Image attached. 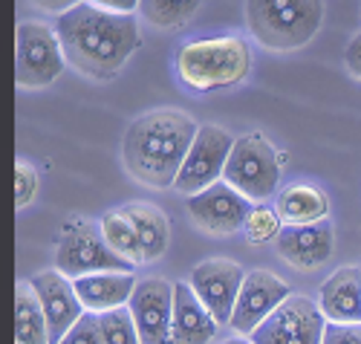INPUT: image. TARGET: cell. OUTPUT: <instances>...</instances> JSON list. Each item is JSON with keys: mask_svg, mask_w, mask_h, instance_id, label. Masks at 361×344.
I'll list each match as a JSON object with an SVG mask.
<instances>
[{"mask_svg": "<svg viewBox=\"0 0 361 344\" xmlns=\"http://www.w3.org/2000/svg\"><path fill=\"white\" fill-rule=\"evenodd\" d=\"M55 32L67 64L96 81L116 78L142 44L139 20L133 15H113L93 4H81L61 15Z\"/></svg>", "mask_w": 361, "mask_h": 344, "instance_id": "cell-1", "label": "cell"}, {"mask_svg": "<svg viewBox=\"0 0 361 344\" xmlns=\"http://www.w3.org/2000/svg\"><path fill=\"white\" fill-rule=\"evenodd\" d=\"M128 309L142 344H173V284L165 278L139 280Z\"/></svg>", "mask_w": 361, "mask_h": 344, "instance_id": "cell-12", "label": "cell"}, {"mask_svg": "<svg viewBox=\"0 0 361 344\" xmlns=\"http://www.w3.org/2000/svg\"><path fill=\"white\" fill-rule=\"evenodd\" d=\"M344 64H347V70H350L355 78H361V32H355L353 41L347 44V49H344Z\"/></svg>", "mask_w": 361, "mask_h": 344, "instance_id": "cell-30", "label": "cell"}, {"mask_svg": "<svg viewBox=\"0 0 361 344\" xmlns=\"http://www.w3.org/2000/svg\"><path fill=\"white\" fill-rule=\"evenodd\" d=\"M246 237L249 243L255 246H263V243H272L278 240V235L283 232V220H281V214L272 211V208H266V206H257L252 214H249V220H246Z\"/></svg>", "mask_w": 361, "mask_h": 344, "instance_id": "cell-25", "label": "cell"}, {"mask_svg": "<svg viewBox=\"0 0 361 344\" xmlns=\"http://www.w3.org/2000/svg\"><path fill=\"white\" fill-rule=\"evenodd\" d=\"M102 232H104V240L107 246L118 258L130 261L133 266L136 263H145V255H142V240H139V232L133 226L130 217L118 208V211H110L102 217Z\"/></svg>", "mask_w": 361, "mask_h": 344, "instance_id": "cell-22", "label": "cell"}, {"mask_svg": "<svg viewBox=\"0 0 361 344\" xmlns=\"http://www.w3.org/2000/svg\"><path fill=\"white\" fill-rule=\"evenodd\" d=\"M104 12H113V15H133L139 12V0H87Z\"/></svg>", "mask_w": 361, "mask_h": 344, "instance_id": "cell-29", "label": "cell"}, {"mask_svg": "<svg viewBox=\"0 0 361 344\" xmlns=\"http://www.w3.org/2000/svg\"><path fill=\"white\" fill-rule=\"evenodd\" d=\"M205 0H139V15L159 29L185 26Z\"/></svg>", "mask_w": 361, "mask_h": 344, "instance_id": "cell-23", "label": "cell"}, {"mask_svg": "<svg viewBox=\"0 0 361 344\" xmlns=\"http://www.w3.org/2000/svg\"><path fill=\"white\" fill-rule=\"evenodd\" d=\"M122 211L130 217L136 232H139L145 263L159 261L168 252V240H171V226H168L165 211L150 206V203H128Z\"/></svg>", "mask_w": 361, "mask_h": 344, "instance_id": "cell-20", "label": "cell"}, {"mask_svg": "<svg viewBox=\"0 0 361 344\" xmlns=\"http://www.w3.org/2000/svg\"><path fill=\"white\" fill-rule=\"evenodd\" d=\"M326 319L321 307L307 298L292 292L272 316H269L252 336V344H324Z\"/></svg>", "mask_w": 361, "mask_h": 344, "instance_id": "cell-8", "label": "cell"}, {"mask_svg": "<svg viewBox=\"0 0 361 344\" xmlns=\"http://www.w3.org/2000/svg\"><path fill=\"white\" fill-rule=\"evenodd\" d=\"M318 307L324 319L333 324H361V269L358 266L336 269L321 284Z\"/></svg>", "mask_w": 361, "mask_h": 344, "instance_id": "cell-16", "label": "cell"}, {"mask_svg": "<svg viewBox=\"0 0 361 344\" xmlns=\"http://www.w3.org/2000/svg\"><path fill=\"white\" fill-rule=\"evenodd\" d=\"M55 269L64 278L75 280V278L96 275V272H133V263L118 258L107 246L102 223L73 220L64 229L61 240H58Z\"/></svg>", "mask_w": 361, "mask_h": 344, "instance_id": "cell-5", "label": "cell"}, {"mask_svg": "<svg viewBox=\"0 0 361 344\" xmlns=\"http://www.w3.org/2000/svg\"><path fill=\"white\" fill-rule=\"evenodd\" d=\"M64 49L58 32L47 23L23 20L15 32V81L23 90L49 87L64 73Z\"/></svg>", "mask_w": 361, "mask_h": 344, "instance_id": "cell-7", "label": "cell"}, {"mask_svg": "<svg viewBox=\"0 0 361 344\" xmlns=\"http://www.w3.org/2000/svg\"><path fill=\"white\" fill-rule=\"evenodd\" d=\"M61 344H104L102 338V327H99V316L96 312H84L81 321L64 336Z\"/></svg>", "mask_w": 361, "mask_h": 344, "instance_id": "cell-27", "label": "cell"}, {"mask_svg": "<svg viewBox=\"0 0 361 344\" xmlns=\"http://www.w3.org/2000/svg\"><path fill=\"white\" fill-rule=\"evenodd\" d=\"M333 243H336V235H333L329 220L310 223V226H283V232L275 240L278 255L289 266L304 269V272L324 266L329 255H333Z\"/></svg>", "mask_w": 361, "mask_h": 344, "instance_id": "cell-15", "label": "cell"}, {"mask_svg": "<svg viewBox=\"0 0 361 344\" xmlns=\"http://www.w3.org/2000/svg\"><path fill=\"white\" fill-rule=\"evenodd\" d=\"M275 211L281 214L283 226H310L321 223L329 214V197L307 182H295L278 194Z\"/></svg>", "mask_w": 361, "mask_h": 344, "instance_id": "cell-19", "label": "cell"}, {"mask_svg": "<svg viewBox=\"0 0 361 344\" xmlns=\"http://www.w3.org/2000/svg\"><path fill=\"white\" fill-rule=\"evenodd\" d=\"M252 211H255L252 200L243 197L237 189H231L226 179L188 197L191 220L208 235H234L240 229H246V220Z\"/></svg>", "mask_w": 361, "mask_h": 344, "instance_id": "cell-10", "label": "cell"}, {"mask_svg": "<svg viewBox=\"0 0 361 344\" xmlns=\"http://www.w3.org/2000/svg\"><path fill=\"white\" fill-rule=\"evenodd\" d=\"M324 0H246L252 38L275 52L307 47L321 29Z\"/></svg>", "mask_w": 361, "mask_h": 344, "instance_id": "cell-4", "label": "cell"}, {"mask_svg": "<svg viewBox=\"0 0 361 344\" xmlns=\"http://www.w3.org/2000/svg\"><path fill=\"white\" fill-rule=\"evenodd\" d=\"M32 4L38 9H44V12H52V15H67L70 9L87 4V0H32Z\"/></svg>", "mask_w": 361, "mask_h": 344, "instance_id": "cell-31", "label": "cell"}, {"mask_svg": "<svg viewBox=\"0 0 361 344\" xmlns=\"http://www.w3.org/2000/svg\"><path fill=\"white\" fill-rule=\"evenodd\" d=\"M289 295H292L289 284L281 280L275 272H266V269L246 272L243 290H240V298H237L228 327L240 336H252Z\"/></svg>", "mask_w": 361, "mask_h": 344, "instance_id": "cell-13", "label": "cell"}, {"mask_svg": "<svg viewBox=\"0 0 361 344\" xmlns=\"http://www.w3.org/2000/svg\"><path fill=\"white\" fill-rule=\"evenodd\" d=\"M217 321L197 298L191 284H173V344H208L217 336Z\"/></svg>", "mask_w": 361, "mask_h": 344, "instance_id": "cell-17", "label": "cell"}, {"mask_svg": "<svg viewBox=\"0 0 361 344\" xmlns=\"http://www.w3.org/2000/svg\"><path fill=\"white\" fill-rule=\"evenodd\" d=\"M197 131L200 128L191 116L171 107L139 116L122 142V160L128 174L147 189H171L185 165Z\"/></svg>", "mask_w": 361, "mask_h": 344, "instance_id": "cell-2", "label": "cell"}, {"mask_svg": "<svg viewBox=\"0 0 361 344\" xmlns=\"http://www.w3.org/2000/svg\"><path fill=\"white\" fill-rule=\"evenodd\" d=\"M73 287H75L84 309L102 316V312L130 304L136 280H133V272H96V275L75 278Z\"/></svg>", "mask_w": 361, "mask_h": 344, "instance_id": "cell-18", "label": "cell"}, {"mask_svg": "<svg viewBox=\"0 0 361 344\" xmlns=\"http://www.w3.org/2000/svg\"><path fill=\"white\" fill-rule=\"evenodd\" d=\"M99 327H102V338L104 344H142L133 312L128 307H118L110 312H102L99 316Z\"/></svg>", "mask_w": 361, "mask_h": 344, "instance_id": "cell-24", "label": "cell"}, {"mask_svg": "<svg viewBox=\"0 0 361 344\" xmlns=\"http://www.w3.org/2000/svg\"><path fill=\"white\" fill-rule=\"evenodd\" d=\"M231 148H234V136L228 131L217 128V124H202L197 131V139L185 156V165L179 171L173 189L185 197H194L205 189H212L226 174Z\"/></svg>", "mask_w": 361, "mask_h": 344, "instance_id": "cell-9", "label": "cell"}, {"mask_svg": "<svg viewBox=\"0 0 361 344\" xmlns=\"http://www.w3.org/2000/svg\"><path fill=\"white\" fill-rule=\"evenodd\" d=\"M243 280H246V272L234 261L212 258V261H202L194 266L188 284L197 292V298L205 304V309L214 316L217 324H231Z\"/></svg>", "mask_w": 361, "mask_h": 344, "instance_id": "cell-11", "label": "cell"}, {"mask_svg": "<svg viewBox=\"0 0 361 344\" xmlns=\"http://www.w3.org/2000/svg\"><path fill=\"white\" fill-rule=\"evenodd\" d=\"M223 179L252 203L269 200L281 179V162L272 142H266L260 134L237 136Z\"/></svg>", "mask_w": 361, "mask_h": 344, "instance_id": "cell-6", "label": "cell"}, {"mask_svg": "<svg viewBox=\"0 0 361 344\" xmlns=\"http://www.w3.org/2000/svg\"><path fill=\"white\" fill-rule=\"evenodd\" d=\"M15 344H49V327L29 280L15 290Z\"/></svg>", "mask_w": 361, "mask_h": 344, "instance_id": "cell-21", "label": "cell"}, {"mask_svg": "<svg viewBox=\"0 0 361 344\" xmlns=\"http://www.w3.org/2000/svg\"><path fill=\"white\" fill-rule=\"evenodd\" d=\"M226 344H252V341H249V338H240V336H237V338H228Z\"/></svg>", "mask_w": 361, "mask_h": 344, "instance_id": "cell-32", "label": "cell"}, {"mask_svg": "<svg viewBox=\"0 0 361 344\" xmlns=\"http://www.w3.org/2000/svg\"><path fill=\"white\" fill-rule=\"evenodd\" d=\"M252 73V49L240 35L197 38L176 49V76L197 93L243 84Z\"/></svg>", "mask_w": 361, "mask_h": 344, "instance_id": "cell-3", "label": "cell"}, {"mask_svg": "<svg viewBox=\"0 0 361 344\" xmlns=\"http://www.w3.org/2000/svg\"><path fill=\"white\" fill-rule=\"evenodd\" d=\"M29 284H32V290L41 301L44 319H47V327H49V344H61L64 336L81 321V316L87 312L75 287H73V280L64 278L58 269H49V272H38Z\"/></svg>", "mask_w": 361, "mask_h": 344, "instance_id": "cell-14", "label": "cell"}, {"mask_svg": "<svg viewBox=\"0 0 361 344\" xmlns=\"http://www.w3.org/2000/svg\"><path fill=\"white\" fill-rule=\"evenodd\" d=\"M324 344H361V324H333V321H326Z\"/></svg>", "mask_w": 361, "mask_h": 344, "instance_id": "cell-28", "label": "cell"}, {"mask_svg": "<svg viewBox=\"0 0 361 344\" xmlns=\"http://www.w3.org/2000/svg\"><path fill=\"white\" fill-rule=\"evenodd\" d=\"M38 194V171L29 162H18L15 165V203L18 208H26Z\"/></svg>", "mask_w": 361, "mask_h": 344, "instance_id": "cell-26", "label": "cell"}]
</instances>
